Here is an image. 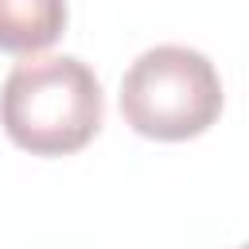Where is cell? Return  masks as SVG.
<instances>
[{
  "label": "cell",
  "instance_id": "cell-1",
  "mask_svg": "<svg viewBox=\"0 0 249 249\" xmlns=\"http://www.w3.org/2000/svg\"><path fill=\"white\" fill-rule=\"evenodd\" d=\"M105 97L97 74L74 54H31L0 89V124L31 156L82 152L101 128Z\"/></svg>",
  "mask_w": 249,
  "mask_h": 249
},
{
  "label": "cell",
  "instance_id": "cell-2",
  "mask_svg": "<svg viewBox=\"0 0 249 249\" xmlns=\"http://www.w3.org/2000/svg\"><path fill=\"white\" fill-rule=\"evenodd\" d=\"M121 117L148 140H195L222 117V78L195 47H148L121 78Z\"/></svg>",
  "mask_w": 249,
  "mask_h": 249
},
{
  "label": "cell",
  "instance_id": "cell-3",
  "mask_svg": "<svg viewBox=\"0 0 249 249\" xmlns=\"http://www.w3.org/2000/svg\"><path fill=\"white\" fill-rule=\"evenodd\" d=\"M66 0H0V51L39 54L66 31Z\"/></svg>",
  "mask_w": 249,
  "mask_h": 249
}]
</instances>
